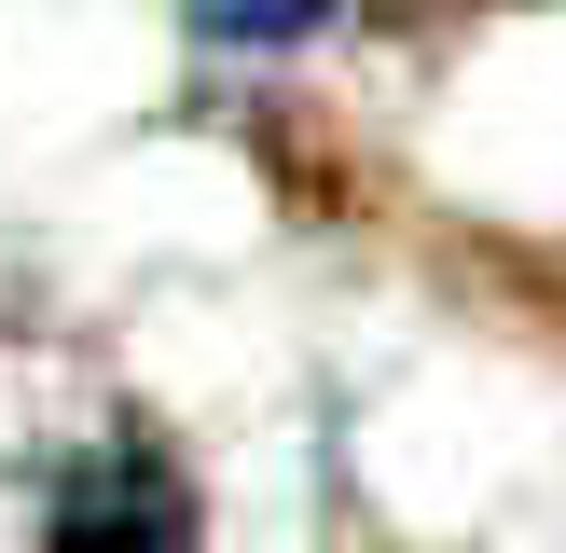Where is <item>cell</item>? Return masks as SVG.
<instances>
[{
    "label": "cell",
    "instance_id": "6da1fadb",
    "mask_svg": "<svg viewBox=\"0 0 566 553\" xmlns=\"http://www.w3.org/2000/svg\"><path fill=\"white\" fill-rule=\"evenodd\" d=\"M42 553H193V498L153 442H97V457L55 484Z\"/></svg>",
    "mask_w": 566,
    "mask_h": 553
}]
</instances>
